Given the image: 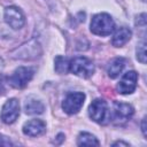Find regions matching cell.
Returning <instances> with one entry per match:
<instances>
[{"label":"cell","mask_w":147,"mask_h":147,"mask_svg":"<svg viewBox=\"0 0 147 147\" xmlns=\"http://www.w3.org/2000/svg\"><path fill=\"white\" fill-rule=\"evenodd\" d=\"M91 32L96 36H109L115 30V22L111 16L107 13H99L92 17L90 24Z\"/></svg>","instance_id":"6da1fadb"},{"label":"cell","mask_w":147,"mask_h":147,"mask_svg":"<svg viewBox=\"0 0 147 147\" xmlns=\"http://www.w3.org/2000/svg\"><path fill=\"white\" fill-rule=\"evenodd\" d=\"M94 70L93 62L85 56H76L69 61V71L80 78H90Z\"/></svg>","instance_id":"7a4b0ae2"},{"label":"cell","mask_w":147,"mask_h":147,"mask_svg":"<svg viewBox=\"0 0 147 147\" xmlns=\"http://www.w3.org/2000/svg\"><path fill=\"white\" fill-rule=\"evenodd\" d=\"M88 116L92 121L99 124H106L110 119V113L108 110L107 102L103 99L93 100L88 107Z\"/></svg>","instance_id":"3957f363"},{"label":"cell","mask_w":147,"mask_h":147,"mask_svg":"<svg viewBox=\"0 0 147 147\" xmlns=\"http://www.w3.org/2000/svg\"><path fill=\"white\" fill-rule=\"evenodd\" d=\"M34 75V69L31 67H18L14 70L11 76L8 78L9 84L14 88H24L28 83L32 79Z\"/></svg>","instance_id":"277c9868"},{"label":"cell","mask_w":147,"mask_h":147,"mask_svg":"<svg viewBox=\"0 0 147 147\" xmlns=\"http://www.w3.org/2000/svg\"><path fill=\"white\" fill-rule=\"evenodd\" d=\"M84 101L85 94L83 92H71L64 98L62 102V109L69 115H75L82 109Z\"/></svg>","instance_id":"5b68a950"},{"label":"cell","mask_w":147,"mask_h":147,"mask_svg":"<svg viewBox=\"0 0 147 147\" xmlns=\"http://www.w3.org/2000/svg\"><path fill=\"white\" fill-rule=\"evenodd\" d=\"M6 23L13 29V30H20L25 24V16L23 11L16 7V6H9L5 9L3 14Z\"/></svg>","instance_id":"8992f818"},{"label":"cell","mask_w":147,"mask_h":147,"mask_svg":"<svg viewBox=\"0 0 147 147\" xmlns=\"http://www.w3.org/2000/svg\"><path fill=\"white\" fill-rule=\"evenodd\" d=\"M20 115V102L17 99L11 98L8 99L5 105L2 106L1 114H0V119L5 124H13Z\"/></svg>","instance_id":"52a82bcc"},{"label":"cell","mask_w":147,"mask_h":147,"mask_svg":"<svg viewBox=\"0 0 147 147\" xmlns=\"http://www.w3.org/2000/svg\"><path fill=\"white\" fill-rule=\"evenodd\" d=\"M134 113V109L131 105L125 103V102H119V101H114L113 103V113H111V118L115 123L121 124L126 121H129Z\"/></svg>","instance_id":"ba28073f"},{"label":"cell","mask_w":147,"mask_h":147,"mask_svg":"<svg viewBox=\"0 0 147 147\" xmlns=\"http://www.w3.org/2000/svg\"><path fill=\"white\" fill-rule=\"evenodd\" d=\"M137 82H138V74L136 71L131 70V71L125 72L116 86L117 92L121 94L133 93L136 87H137Z\"/></svg>","instance_id":"9c48e42d"},{"label":"cell","mask_w":147,"mask_h":147,"mask_svg":"<svg viewBox=\"0 0 147 147\" xmlns=\"http://www.w3.org/2000/svg\"><path fill=\"white\" fill-rule=\"evenodd\" d=\"M41 53L40 46L36 41H29L24 45H22L20 48L13 52V56L16 59H24V60H30V59H36L39 56Z\"/></svg>","instance_id":"30bf717a"},{"label":"cell","mask_w":147,"mask_h":147,"mask_svg":"<svg viewBox=\"0 0 147 147\" xmlns=\"http://www.w3.org/2000/svg\"><path fill=\"white\" fill-rule=\"evenodd\" d=\"M22 131L25 136L29 137H38L45 133L46 131V124L41 119H31L24 123Z\"/></svg>","instance_id":"8fae6325"},{"label":"cell","mask_w":147,"mask_h":147,"mask_svg":"<svg viewBox=\"0 0 147 147\" xmlns=\"http://www.w3.org/2000/svg\"><path fill=\"white\" fill-rule=\"evenodd\" d=\"M24 110H25V114L28 115H40L44 113L45 106L39 99H37L33 95H30L25 100Z\"/></svg>","instance_id":"7c38bea8"},{"label":"cell","mask_w":147,"mask_h":147,"mask_svg":"<svg viewBox=\"0 0 147 147\" xmlns=\"http://www.w3.org/2000/svg\"><path fill=\"white\" fill-rule=\"evenodd\" d=\"M131 36H132L131 30L129 28L122 26L118 30H116V32L114 33L111 38V44L115 47H122L131 39Z\"/></svg>","instance_id":"4fadbf2b"},{"label":"cell","mask_w":147,"mask_h":147,"mask_svg":"<svg viewBox=\"0 0 147 147\" xmlns=\"http://www.w3.org/2000/svg\"><path fill=\"white\" fill-rule=\"evenodd\" d=\"M124 67H125V59L115 57L109 62L108 68H107V74L111 79H115L121 75Z\"/></svg>","instance_id":"5bb4252c"},{"label":"cell","mask_w":147,"mask_h":147,"mask_svg":"<svg viewBox=\"0 0 147 147\" xmlns=\"http://www.w3.org/2000/svg\"><path fill=\"white\" fill-rule=\"evenodd\" d=\"M77 145L78 146H99L100 142L95 138V136L88 132H80L77 138Z\"/></svg>","instance_id":"9a60e30c"},{"label":"cell","mask_w":147,"mask_h":147,"mask_svg":"<svg viewBox=\"0 0 147 147\" xmlns=\"http://www.w3.org/2000/svg\"><path fill=\"white\" fill-rule=\"evenodd\" d=\"M54 69L57 74L60 75H63V74H67L69 71V60L64 56H61L59 55L55 61H54Z\"/></svg>","instance_id":"2e32d148"},{"label":"cell","mask_w":147,"mask_h":147,"mask_svg":"<svg viewBox=\"0 0 147 147\" xmlns=\"http://www.w3.org/2000/svg\"><path fill=\"white\" fill-rule=\"evenodd\" d=\"M136 54H137V60L141 63H146V41L141 40L136 48Z\"/></svg>","instance_id":"e0dca14e"},{"label":"cell","mask_w":147,"mask_h":147,"mask_svg":"<svg viewBox=\"0 0 147 147\" xmlns=\"http://www.w3.org/2000/svg\"><path fill=\"white\" fill-rule=\"evenodd\" d=\"M141 130H142L144 136L146 137V136H147V133H146V117L142 118V122H141Z\"/></svg>","instance_id":"ac0fdd59"},{"label":"cell","mask_w":147,"mask_h":147,"mask_svg":"<svg viewBox=\"0 0 147 147\" xmlns=\"http://www.w3.org/2000/svg\"><path fill=\"white\" fill-rule=\"evenodd\" d=\"M111 146H125V147H127V146H130L127 142H124V141H115Z\"/></svg>","instance_id":"d6986e66"}]
</instances>
